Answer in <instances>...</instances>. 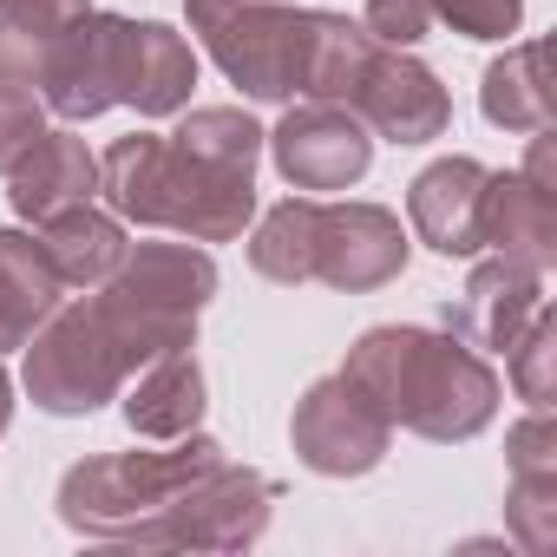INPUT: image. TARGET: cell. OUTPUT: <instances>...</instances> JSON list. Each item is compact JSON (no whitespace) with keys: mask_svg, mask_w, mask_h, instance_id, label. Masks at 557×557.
Wrapping results in <instances>:
<instances>
[{"mask_svg":"<svg viewBox=\"0 0 557 557\" xmlns=\"http://www.w3.org/2000/svg\"><path fill=\"white\" fill-rule=\"evenodd\" d=\"M342 381L387 426H407L433 446H459L485 433L498 413V374L485 368V355L440 329H400V322L368 329L348 348Z\"/></svg>","mask_w":557,"mask_h":557,"instance_id":"6da1fadb","label":"cell"},{"mask_svg":"<svg viewBox=\"0 0 557 557\" xmlns=\"http://www.w3.org/2000/svg\"><path fill=\"white\" fill-rule=\"evenodd\" d=\"M361 27H368L381 47H413V40H426V27H433V0H368Z\"/></svg>","mask_w":557,"mask_h":557,"instance_id":"f546056e","label":"cell"},{"mask_svg":"<svg viewBox=\"0 0 557 557\" xmlns=\"http://www.w3.org/2000/svg\"><path fill=\"white\" fill-rule=\"evenodd\" d=\"M289 446L309 472L322 479H361L387 459L394 446V426L342 381V374H322L302 400H296V420H289Z\"/></svg>","mask_w":557,"mask_h":557,"instance_id":"8fae6325","label":"cell"},{"mask_svg":"<svg viewBox=\"0 0 557 557\" xmlns=\"http://www.w3.org/2000/svg\"><path fill=\"white\" fill-rule=\"evenodd\" d=\"M197 86V53L184 34H171L164 21H138L132 27V73H125V106L138 119H171L190 106Z\"/></svg>","mask_w":557,"mask_h":557,"instance_id":"44dd1931","label":"cell"},{"mask_svg":"<svg viewBox=\"0 0 557 557\" xmlns=\"http://www.w3.org/2000/svg\"><path fill=\"white\" fill-rule=\"evenodd\" d=\"M537 309H544V269L492 256V262L472 269V283L446 302V335H459L479 355H505Z\"/></svg>","mask_w":557,"mask_h":557,"instance_id":"4fadbf2b","label":"cell"},{"mask_svg":"<svg viewBox=\"0 0 557 557\" xmlns=\"http://www.w3.org/2000/svg\"><path fill=\"white\" fill-rule=\"evenodd\" d=\"M99 190L112 216L171 230L184 243H236L243 223L256 216V177L210 171L203 158H190L177 138H158V132L119 138L99 158Z\"/></svg>","mask_w":557,"mask_h":557,"instance_id":"7a4b0ae2","label":"cell"},{"mask_svg":"<svg viewBox=\"0 0 557 557\" xmlns=\"http://www.w3.org/2000/svg\"><path fill=\"white\" fill-rule=\"evenodd\" d=\"M550 355H557V329H550V309H537V315L518 329V342L505 348L518 400H531V407H550Z\"/></svg>","mask_w":557,"mask_h":557,"instance_id":"4316f807","label":"cell"},{"mask_svg":"<svg viewBox=\"0 0 557 557\" xmlns=\"http://www.w3.org/2000/svg\"><path fill=\"white\" fill-rule=\"evenodd\" d=\"M479 106L498 132H550L557 119V99H550V79H544V40H518L505 47V60L485 66L479 79Z\"/></svg>","mask_w":557,"mask_h":557,"instance_id":"603a6c76","label":"cell"},{"mask_svg":"<svg viewBox=\"0 0 557 557\" xmlns=\"http://www.w3.org/2000/svg\"><path fill=\"white\" fill-rule=\"evenodd\" d=\"M132 27L125 14H86L66 27V40L40 66V99L60 119H99L125 106V73H132Z\"/></svg>","mask_w":557,"mask_h":557,"instance_id":"9c48e42d","label":"cell"},{"mask_svg":"<svg viewBox=\"0 0 557 557\" xmlns=\"http://www.w3.org/2000/svg\"><path fill=\"white\" fill-rule=\"evenodd\" d=\"M374 34L348 14H322L309 8L302 14V66H296V99H329V106H348L355 79H361V60H368Z\"/></svg>","mask_w":557,"mask_h":557,"instance_id":"7402d4cb","label":"cell"},{"mask_svg":"<svg viewBox=\"0 0 557 557\" xmlns=\"http://www.w3.org/2000/svg\"><path fill=\"white\" fill-rule=\"evenodd\" d=\"M92 197H99V158L73 132H40L34 151H21L8 171V203L27 223H47V216L92 203Z\"/></svg>","mask_w":557,"mask_h":557,"instance_id":"9a60e30c","label":"cell"},{"mask_svg":"<svg viewBox=\"0 0 557 557\" xmlns=\"http://www.w3.org/2000/svg\"><path fill=\"white\" fill-rule=\"evenodd\" d=\"M125 387V361L112 348V335L99 329L92 302H73V309H53L34 342H27V394L40 413L53 420H79V413H99L106 400H119Z\"/></svg>","mask_w":557,"mask_h":557,"instance_id":"8992f818","label":"cell"},{"mask_svg":"<svg viewBox=\"0 0 557 557\" xmlns=\"http://www.w3.org/2000/svg\"><path fill=\"white\" fill-rule=\"evenodd\" d=\"M40 132H47V99L34 86H0V171H14V158L34 151Z\"/></svg>","mask_w":557,"mask_h":557,"instance_id":"f1b7e54d","label":"cell"},{"mask_svg":"<svg viewBox=\"0 0 557 557\" xmlns=\"http://www.w3.org/2000/svg\"><path fill=\"white\" fill-rule=\"evenodd\" d=\"M216 296V256L203 243H138L99 283L92 315L112 335L125 374L171 348H197V315Z\"/></svg>","mask_w":557,"mask_h":557,"instance_id":"3957f363","label":"cell"},{"mask_svg":"<svg viewBox=\"0 0 557 557\" xmlns=\"http://www.w3.org/2000/svg\"><path fill=\"white\" fill-rule=\"evenodd\" d=\"M190 158H203L210 171H243L256 177V158H262V125L243 112V106H197L177 132H171Z\"/></svg>","mask_w":557,"mask_h":557,"instance_id":"484cf974","label":"cell"},{"mask_svg":"<svg viewBox=\"0 0 557 557\" xmlns=\"http://www.w3.org/2000/svg\"><path fill=\"white\" fill-rule=\"evenodd\" d=\"M433 21H446L466 40H505L524 21V0H433Z\"/></svg>","mask_w":557,"mask_h":557,"instance_id":"83f0119b","label":"cell"},{"mask_svg":"<svg viewBox=\"0 0 557 557\" xmlns=\"http://www.w3.org/2000/svg\"><path fill=\"white\" fill-rule=\"evenodd\" d=\"M249 269L275 289L315 283V197H283L249 236Z\"/></svg>","mask_w":557,"mask_h":557,"instance_id":"d4e9b609","label":"cell"},{"mask_svg":"<svg viewBox=\"0 0 557 557\" xmlns=\"http://www.w3.org/2000/svg\"><path fill=\"white\" fill-rule=\"evenodd\" d=\"M40 249L60 275V289H99L106 275L125 262V223L112 210H92V203H73L60 216L40 223Z\"/></svg>","mask_w":557,"mask_h":557,"instance_id":"d6986e66","label":"cell"},{"mask_svg":"<svg viewBox=\"0 0 557 557\" xmlns=\"http://www.w3.org/2000/svg\"><path fill=\"white\" fill-rule=\"evenodd\" d=\"M275 479L256 466H210L197 485H184L171 498V511L145 531V544H171V550H249L269 518H275Z\"/></svg>","mask_w":557,"mask_h":557,"instance_id":"52a82bcc","label":"cell"},{"mask_svg":"<svg viewBox=\"0 0 557 557\" xmlns=\"http://www.w3.org/2000/svg\"><path fill=\"white\" fill-rule=\"evenodd\" d=\"M190 34L203 53L223 66V79L262 106L296 99V66H302V14L283 0H184Z\"/></svg>","mask_w":557,"mask_h":557,"instance_id":"5b68a950","label":"cell"},{"mask_svg":"<svg viewBox=\"0 0 557 557\" xmlns=\"http://www.w3.org/2000/svg\"><path fill=\"white\" fill-rule=\"evenodd\" d=\"M203 420V368L190 348H171L158 361L138 368L132 394H125V426L138 440H177V433H197Z\"/></svg>","mask_w":557,"mask_h":557,"instance_id":"ac0fdd59","label":"cell"},{"mask_svg":"<svg viewBox=\"0 0 557 557\" xmlns=\"http://www.w3.org/2000/svg\"><path fill=\"white\" fill-rule=\"evenodd\" d=\"M223 459L230 453L210 433H177V440H164V453L79 459L60 479V524L79 537H106V544H145V531L171 511V498Z\"/></svg>","mask_w":557,"mask_h":557,"instance_id":"277c9868","label":"cell"},{"mask_svg":"<svg viewBox=\"0 0 557 557\" xmlns=\"http://www.w3.org/2000/svg\"><path fill=\"white\" fill-rule=\"evenodd\" d=\"M86 14L92 0H0V86H40L47 53Z\"/></svg>","mask_w":557,"mask_h":557,"instance_id":"cb8c5ba5","label":"cell"},{"mask_svg":"<svg viewBox=\"0 0 557 557\" xmlns=\"http://www.w3.org/2000/svg\"><path fill=\"white\" fill-rule=\"evenodd\" d=\"M53 309H60V275H53L40 236L0 230V355L27 348Z\"/></svg>","mask_w":557,"mask_h":557,"instance_id":"ffe728a7","label":"cell"},{"mask_svg":"<svg viewBox=\"0 0 557 557\" xmlns=\"http://www.w3.org/2000/svg\"><path fill=\"white\" fill-rule=\"evenodd\" d=\"M485 164L479 158H440L407 184L413 236L440 256H479V203H485Z\"/></svg>","mask_w":557,"mask_h":557,"instance_id":"5bb4252c","label":"cell"},{"mask_svg":"<svg viewBox=\"0 0 557 557\" xmlns=\"http://www.w3.org/2000/svg\"><path fill=\"white\" fill-rule=\"evenodd\" d=\"M407 269V230L381 203H315V283L342 296L387 289Z\"/></svg>","mask_w":557,"mask_h":557,"instance_id":"7c38bea8","label":"cell"},{"mask_svg":"<svg viewBox=\"0 0 557 557\" xmlns=\"http://www.w3.org/2000/svg\"><path fill=\"white\" fill-rule=\"evenodd\" d=\"M8 420H14V381L0 374V433H8Z\"/></svg>","mask_w":557,"mask_h":557,"instance_id":"4dcf8cb0","label":"cell"},{"mask_svg":"<svg viewBox=\"0 0 557 557\" xmlns=\"http://www.w3.org/2000/svg\"><path fill=\"white\" fill-rule=\"evenodd\" d=\"M511 459V537L524 550H550L557 544V426L550 407H531V420L511 426L505 440Z\"/></svg>","mask_w":557,"mask_h":557,"instance_id":"e0dca14e","label":"cell"},{"mask_svg":"<svg viewBox=\"0 0 557 557\" xmlns=\"http://www.w3.org/2000/svg\"><path fill=\"white\" fill-rule=\"evenodd\" d=\"M479 249H498L524 269H550L557 262V197L544 184H531L524 171H492L485 177V203H479Z\"/></svg>","mask_w":557,"mask_h":557,"instance_id":"2e32d148","label":"cell"},{"mask_svg":"<svg viewBox=\"0 0 557 557\" xmlns=\"http://www.w3.org/2000/svg\"><path fill=\"white\" fill-rule=\"evenodd\" d=\"M348 112L374 138H387V145H433L453 125V99H446L440 73L420 66L407 47H381V40L361 60V79L348 92Z\"/></svg>","mask_w":557,"mask_h":557,"instance_id":"30bf717a","label":"cell"},{"mask_svg":"<svg viewBox=\"0 0 557 557\" xmlns=\"http://www.w3.org/2000/svg\"><path fill=\"white\" fill-rule=\"evenodd\" d=\"M262 145H269V158H275L289 190H348L374 164V132L348 106H329V99L289 106L283 125L262 132Z\"/></svg>","mask_w":557,"mask_h":557,"instance_id":"ba28073f","label":"cell"}]
</instances>
